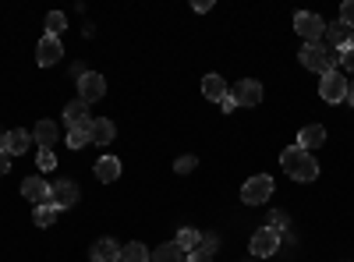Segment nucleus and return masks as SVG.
Listing matches in <instances>:
<instances>
[{
	"label": "nucleus",
	"mask_w": 354,
	"mask_h": 262,
	"mask_svg": "<svg viewBox=\"0 0 354 262\" xmlns=\"http://www.w3.org/2000/svg\"><path fill=\"white\" fill-rule=\"evenodd\" d=\"M280 163H283V170H287V178H294V181H315V178H319V163L312 160V153L301 149V145H290V149H283Z\"/></svg>",
	"instance_id": "f257e3e1"
},
{
	"label": "nucleus",
	"mask_w": 354,
	"mask_h": 262,
	"mask_svg": "<svg viewBox=\"0 0 354 262\" xmlns=\"http://www.w3.org/2000/svg\"><path fill=\"white\" fill-rule=\"evenodd\" d=\"M298 57H301V64H305L308 71H319V75L337 71V61H340V57H330V50L322 46V43H305Z\"/></svg>",
	"instance_id": "f03ea898"
},
{
	"label": "nucleus",
	"mask_w": 354,
	"mask_h": 262,
	"mask_svg": "<svg viewBox=\"0 0 354 262\" xmlns=\"http://www.w3.org/2000/svg\"><path fill=\"white\" fill-rule=\"evenodd\" d=\"M294 32H298L305 43H319L326 36V21H322L315 11H298L294 15Z\"/></svg>",
	"instance_id": "7ed1b4c3"
},
{
	"label": "nucleus",
	"mask_w": 354,
	"mask_h": 262,
	"mask_svg": "<svg viewBox=\"0 0 354 262\" xmlns=\"http://www.w3.org/2000/svg\"><path fill=\"white\" fill-rule=\"evenodd\" d=\"M270 195H273V178H266V174H259V178H248L245 188H241V198L248 202V206H262Z\"/></svg>",
	"instance_id": "20e7f679"
},
{
	"label": "nucleus",
	"mask_w": 354,
	"mask_h": 262,
	"mask_svg": "<svg viewBox=\"0 0 354 262\" xmlns=\"http://www.w3.org/2000/svg\"><path fill=\"white\" fill-rule=\"evenodd\" d=\"M319 96L326 100V103H344V100H347V78H344L340 71H330V75H322Z\"/></svg>",
	"instance_id": "39448f33"
},
{
	"label": "nucleus",
	"mask_w": 354,
	"mask_h": 262,
	"mask_svg": "<svg viewBox=\"0 0 354 262\" xmlns=\"http://www.w3.org/2000/svg\"><path fill=\"white\" fill-rule=\"evenodd\" d=\"M277 248H280V234H277V230L259 227L252 234V255L255 259H270V255H277Z\"/></svg>",
	"instance_id": "423d86ee"
},
{
	"label": "nucleus",
	"mask_w": 354,
	"mask_h": 262,
	"mask_svg": "<svg viewBox=\"0 0 354 262\" xmlns=\"http://www.w3.org/2000/svg\"><path fill=\"white\" fill-rule=\"evenodd\" d=\"M103 93H106V78H103V75L88 71L85 78H78V100H82V103L93 106L96 100H103Z\"/></svg>",
	"instance_id": "0eeeda50"
},
{
	"label": "nucleus",
	"mask_w": 354,
	"mask_h": 262,
	"mask_svg": "<svg viewBox=\"0 0 354 262\" xmlns=\"http://www.w3.org/2000/svg\"><path fill=\"white\" fill-rule=\"evenodd\" d=\"M230 96H234V103H238V106H259V103H262V82L241 78V82L230 89Z\"/></svg>",
	"instance_id": "6e6552de"
},
{
	"label": "nucleus",
	"mask_w": 354,
	"mask_h": 262,
	"mask_svg": "<svg viewBox=\"0 0 354 262\" xmlns=\"http://www.w3.org/2000/svg\"><path fill=\"white\" fill-rule=\"evenodd\" d=\"M50 202H53V206L57 209H71L75 206V202H78V185L75 181H53L50 185Z\"/></svg>",
	"instance_id": "1a4fd4ad"
},
{
	"label": "nucleus",
	"mask_w": 354,
	"mask_h": 262,
	"mask_svg": "<svg viewBox=\"0 0 354 262\" xmlns=\"http://www.w3.org/2000/svg\"><path fill=\"white\" fill-rule=\"evenodd\" d=\"M64 57V43L57 39V36H43L39 39V46H36V61L43 64V68H53L57 61Z\"/></svg>",
	"instance_id": "9d476101"
},
{
	"label": "nucleus",
	"mask_w": 354,
	"mask_h": 262,
	"mask_svg": "<svg viewBox=\"0 0 354 262\" xmlns=\"http://www.w3.org/2000/svg\"><path fill=\"white\" fill-rule=\"evenodd\" d=\"M28 145H32V131H21V128H15V131H8V135H4V142H0V149H4L8 156H21V153H28Z\"/></svg>",
	"instance_id": "9b49d317"
},
{
	"label": "nucleus",
	"mask_w": 354,
	"mask_h": 262,
	"mask_svg": "<svg viewBox=\"0 0 354 262\" xmlns=\"http://www.w3.org/2000/svg\"><path fill=\"white\" fill-rule=\"evenodd\" d=\"M21 195L32 202V206H46V202H50V185L43 178H25L21 181Z\"/></svg>",
	"instance_id": "f8f14e48"
},
{
	"label": "nucleus",
	"mask_w": 354,
	"mask_h": 262,
	"mask_svg": "<svg viewBox=\"0 0 354 262\" xmlns=\"http://www.w3.org/2000/svg\"><path fill=\"white\" fill-rule=\"evenodd\" d=\"M64 124H68V128H85V124H93V121H88V103H82V100L68 103V106H64Z\"/></svg>",
	"instance_id": "ddd939ff"
},
{
	"label": "nucleus",
	"mask_w": 354,
	"mask_h": 262,
	"mask_svg": "<svg viewBox=\"0 0 354 262\" xmlns=\"http://www.w3.org/2000/svg\"><path fill=\"white\" fill-rule=\"evenodd\" d=\"M322 142H326V128H322V124H308V128H301V135H298V145H301L305 153L319 149Z\"/></svg>",
	"instance_id": "4468645a"
},
{
	"label": "nucleus",
	"mask_w": 354,
	"mask_h": 262,
	"mask_svg": "<svg viewBox=\"0 0 354 262\" xmlns=\"http://www.w3.org/2000/svg\"><path fill=\"white\" fill-rule=\"evenodd\" d=\"M117 259H121V245L113 238H100L93 245V262H117Z\"/></svg>",
	"instance_id": "2eb2a0df"
},
{
	"label": "nucleus",
	"mask_w": 354,
	"mask_h": 262,
	"mask_svg": "<svg viewBox=\"0 0 354 262\" xmlns=\"http://www.w3.org/2000/svg\"><path fill=\"white\" fill-rule=\"evenodd\" d=\"M227 93H230V89H227V82H223L220 75H205V78H202V96H205V100L220 103Z\"/></svg>",
	"instance_id": "dca6fc26"
},
{
	"label": "nucleus",
	"mask_w": 354,
	"mask_h": 262,
	"mask_svg": "<svg viewBox=\"0 0 354 262\" xmlns=\"http://www.w3.org/2000/svg\"><path fill=\"white\" fill-rule=\"evenodd\" d=\"M149 262H188V252L177 248V241H170V245H160V248L149 255Z\"/></svg>",
	"instance_id": "f3484780"
},
{
	"label": "nucleus",
	"mask_w": 354,
	"mask_h": 262,
	"mask_svg": "<svg viewBox=\"0 0 354 262\" xmlns=\"http://www.w3.org/2000/svg\"><path fill=\"white\" fill-rule=\"evenodd\" d=\"M113 121H106V118H100V121H93L88 124V135H93V145H110L113 142Z\"/></svg>",
	"instance_id": "a211bd4d"
},
{
	"label": "nucleus",
	"mask_w": 354,
	"mask_h": 262,
	"mask_svg": "<svg viewBox=\"0 0 354 262\" xmlns=\"http://www.w3.org/2000/svg\"><path fill=\"white\" fill-rule=\"evenodd\" d=\"M96 178H100L103 185L117 181V178H121V160H117V156H103V160L96 163Z\"/></svg>",
	"instance_id": "6ab92c4d"
},
{
	"label": "nucleus",
	"mask_w": 354,
	"mask_h": 262,
	"mask_svg": "<svg viewBox=\"0 0 354 262\" xmlns=\"http://www.w3.org/2000/svg\"><path fill=\"white\" fill-rule=\"evenodd\" d=\"M326 43L330 46H337L340 53L351 46V28L347 25H340V21H333V25H326Z\"/></svg>",
	"instance_id": "aec40b11"
},
{
	"label": "nucleus",
	"mask_w": 354,
	"mask_h": 262,
	"mask_svg": "<svg viewBox=\"0 0 354 262\" xmlns=\"http://www.w3.org/2000/svg\"><path fill=\"white\" fill-rule=\"evenodd\" d=\"M32 138L39 142V149H53V145H57V124L53 121H39L36 131H32Z\"/></svg>",
	"instance_id": "412c9836"
},
{
	"label": "nucleus",
	"mask_w": 354,
	"mask_h": 262,
	"mask_svg": "<svg viewBox=\"0 0 354 262\" xmlns=\"http://www.w3.org/2000/svg\"><path fill=\"white\" fill-rule=\"evenodd\" d=\"M121 262H149V252H145V245L131 241V245L121 248Z\"/></svg>",
	"instance_id": "4be33fe9"
},
{
	"label": "nucleus",
	"mask_w": 354,
	"mask_h": 262,
	"mask_svg": "<svg viewBox=\"0 0 354 262\" xmlns=\"http://www.w3.org/2000/svg\"><path fill=\"white\" fill-rule=\"evenodd\" d=\"M198 230L195 227H181L177 230V248H185V252H192V248H198Z\"/></svg>",
	"instance_id": "5701e85b"
},
{
	"label": "nucleus",
	"mask_w": 354,
	"mask_h": 262,
	"mask_svg": "<svg viewBox=\"0 0 354 262\" xmlns=\"http://www.w3.org/2000/svg\"><path fill=\"white\" fill-rule=\"evenodd\" d=\"M93 142V135H88V124L85 128H68V149H82V145Z\"/></svg>",
	"instance_id": "b1692460"
},
{
	"label": "nucleus",
	"mask_w": 354,
	"mask_h": 262,
	"mask_svg": "<svg viewBox=\"0 0 354 262\" xmlns=\"http://www.w3.org/2000/svg\"><path fill=\"white\" fill-rule=\"evenodd\" d=\"M57 209L53 202H46V206H36V227H53V220H57Z\"/></svg>",
	"instance_id": "393cba45"
},
{
	"label": "nucleus",
	"mask_w": 354,
	"mask_h": 262,
	"mask_svg": "<svg viewBox=\"0 0 354 262\" xmlns=\"http://www.w3.org/2000/svg\"><path fill=\"white\" fill-rule=\"evenodd\" d=\"M61 28H64V11H50L46 15V36L61 39Z\"/></svg>",
	"instance_id": "a878e982"
},
{
	"label": "nucleus",
	"mask_w": 354,
	"mask_h": 262,
	"mask_svg": "<svg viewBox=\"0 0 354 262\" xmlns=\"http://www.w3.org/2000/svg\"><path fill=\"white\" fill-rule=\"evenodd\" d=\"M195 167H198V160H195L192 153H188V156H177V160H174V170H177V174H192Z\"/></svg>",
	"instance_id": "bb28decb"
},
{
	"label": "nucleus",
	"mask_w": 354,
	"mask_h": 262,
	"mask_svg": "<svg viewBox=\"0 0 354 262\" xmlns=\"http://www.w3.org/2000/svg\"><path fill=\"white\" fill-rule=\"evenodd\" d=\"M287 227H290V216L277 209V213L270 216V230H277V234H283V230H287Z\"/></svg>",
	"instance_id": "cd10ccee"
},
{
	"label": "nucleus",
	"mask_w": 354,
	"mask_h": 262,
	"mask_svg": "<svg viewBox=\"0 0 354 262\" xmlns=\"http://www.w3.org/2000/svg\"><path fill=\"white\" fill-rule=\"evenodd\" d=\"M198 248H202V252H209V255H216L220 238H216V234H202V238H198Z\"/></svg>",
	"instance_id": "c85d7f7f"
},
{
	"label": "nucleus",
	"mask_w": 354,
	"mask_h": 262,
	"mask_svg": "<svg viewBox=\"0 0 354 262\" xmlns=\"http://www.w3.org/2000/svg\"><path fill=\"white\" fill-rule=\"evenodd\" d=\"M340 25H347V28H354V0H347V4L340 8V18H337Z\"/></svg>",
	"instance_id": "c756f323"
},
{
	"label": "nucleus",
	"mask_w": 354,
	"mask_h": 262,
	"mask_svg": "<svg viewBox=\"0 0 354 262\" xmlns=\"http://www.w3.org/2000/svg\"><path fill=\"white\" fill-rule=\"evenodd\" d=\"M53 167H57L53 149H39V170H53Z\"/></svg>",
	"instance_id": "7c9ffc66"
},
{
	"label": "nucleus",
	"mask_w": 354,
	"mask_h": 262,
	"mask_svg": "<svg viewBox=\"0 0 354 262\" xmlns=\"http://www.w3.org/2000/svg\"><path fill=\"white\" fill-rule=\"evenodd\" d=\"M340 61H344V68H347V71L354 75V43H351V46H347V50L340 53Z\"/></svg>",
	"instance_id": "2f4dec72"
},
{
	"label": "nucleus",
	"mask_w": 354,
	"mask_h": 262,
	"mask_svg": "<svg viewBox=\"0 0 354 262\" xmlns=\"http://www.w3.org/2000/svg\"><path fill=\"white\" fill-rule=\"evenodd\" d=\"M188 262H213V255L202 252V248H192V252H188Z\"/></svg>",
	"instance_id": "473e14b6"
},
{
	"label": "nucleus",
	"mask_w": 354,
	"mask_h": 262,
	"mask_svg": "<svg viewBox=\"0 0 354 262\" xmlns=\"http://www.w3.org/2000/svg\"><path fill=\"white\" fill-rule=\"evenodd\" d=\"M234 106H238V103H234V96L227 93V96L220 100V110H223V113H234Z\"/></svg>",
	"instance_id": "72a5a7b5"
},
{
	"label": "nucleus",
	"mask_w": 354,
	"mask_h": 262,
	"mask_svg": "<svg viewBox=\"0 0 354 262\" xmlns=\"http://www.w3.org/2000/svg\"><path fill=\"white\" fill-rule=\"evenodd\" d=\"M8 170H11V156L0 149V174H8Z\"/></svg>",
	"instance_id": "f704fd0d"
},
{
	"label": "nucleus",
	"mask_w": 354,
	"mask_h": 262,
	"mask_svg": "<svg viewBox=\"0 0 354 262\" xmlns=\"http://www.w3.org/2000/svg\"><path fill=\"white\" fill-rule=\"evenodd\" d=\"M347 103L354 106V78H347Z\"/></svg>",
	"instance_id": "c9c22d12"
},
{
	"label": "nucleus",
	"mask_w": 354,
	"mask_h": 262,
	"mask_svg": "<svg viewBox=\"0 0 354 262\" xmlns=\"http://www.w3.org/2000/svg\"><path fill=\"white\" fill-rule=\"evenodd\" d=\"M117 262H121V259H117Z\"/></svg>",
	"instance_id": "e433bc0d"
}]
</instances>
